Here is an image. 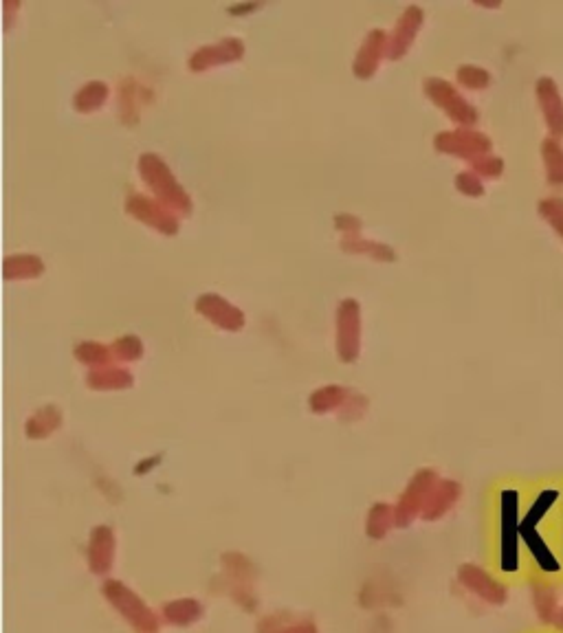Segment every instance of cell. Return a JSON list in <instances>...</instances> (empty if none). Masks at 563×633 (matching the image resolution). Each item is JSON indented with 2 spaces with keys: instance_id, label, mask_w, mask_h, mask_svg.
Listing matches in <instances>:
<instances>
[{
  "instance_id": "6da1fadb",
  "label": "cell",
  "mask_w": 563,
  "mask_h": 633,
  "mask_svg": "<svg viewBox=\"0 0 563 633\" xmlns=\"http://www.w3.org/2000/svg\"><path fill=\"white\" fill-rule=\"evenodd\" d=\"M561 499L559 484L539 486L526 497L520 532L528 583H563Z\"/></svg>"
},
{
  "instance_id": "7a4b0ae2",
  "label": "cell",
  "mask_w": 563,
  "mask_h": 633,
  "mask_svg": "<svg viewBox=\"0 0 563 633\" xmlns=\"http://www.w3.org/2000/svg\"><path fill=\"white\" fill-rule=\"evenodd\" d=\"M526 491L520 486H504L498 495V517H495L493 568L504 583L528 581L524 550H522V515Z\"/></svg>"
},
{
  "instance_id": "3957f363",
  "label": "cell",
  "mask_w": 563,
  "mask_h": 633,
  "mask_svg": "<svg viewBox=\"0 0 563 633\" xmlns=\"http://www.w3.org/2000/svg\"><path fill=\"white\" fill-rule=\"evenodd\" d=\"M137 170L141 174L143 183L150 187V192L157 196V201L163 203L165 207H170L172 211H179V214H190L192 211V198L183 190V185L176 181V176L172 174L170 165L165 163L159 154L146 152L139 157Z\"/></svg>"
},
{
  "instance_id": "277c9868",
  "label": "cell",
  "mask_w": 563,
  "mask_h": 633,
  "mask_svg": "<svg viewBox=\"0 0 563 633\" xmlns=\"http://www.w3.org/2000/svg\"><path fill=\"white\" fill-rule=\"evenodd\" d=\"M102 596L117 609L119 616L124 618L126 623L137 633H157L159 631L157 614H154L152 609L121 581H115V579L104 581Z\"/></svg>"
},
{
  "instance_id": "5b68a950",
  "label": "cell",
  "mask_w": 563,
  "mask_h": 633,
  "mask_svg": "<svg viewBox=\"0 0 563 633\" xmlns=\"http://www.w3.org/2000/svg\"><path fill=\"white\" fill-rule=\"evenodd\" d=\"M223 570L227 579V592L234 601L247 609V612H256L258 598L253 594V583H256V568L245 557V554L229 552L223 554Z\"/></svg>"
},
{
  "instance_id": "8992f818",
  "label": "cell",
  "mask_w": 563,
  "mask_h": 633,
  "mask_svg": "<svg viewBox=\"0 0 563 633\" xmlns=\"http://www.w3.org/2000/svg\"><path fill=\"white\" fill-rule=\"evenodd\" d=\"M438 473L434 469H418L407 484L403 495L396 502V528H407L416 517H421L429 495L438 484Z\"/></svg>"
},
{
  "instance_id": "52a82bcc",
  "label": "cell",
  "mask_w": 563,
  "mask_h": 633,
  "mask_svg": "<svg viewBox=\"0 0 563 633\" xmlns=\"http://www.w3.org/2000/svg\"><path fill=\"white\" fill-rule=\"evenodd\" d=\"M425 93L438 108L445 110L451 121H456L462 128H469L478 121V110L473 108L467 99L458 93V88L454 84H449L447 80L427 77Z\"/></svg>"
},
{
  "instance_id": "ba28073f",
  "label": "cell",
  "mask_w": 563,
  "mask_h": 633,
  "mask_svg": "<svg viewBox=\"0 0 563 633\" xmlns=\"http://www.w3.org/2000/svg\"><path fill=\"white\" fill-rule=\"evenodd\" d=\"M361 350V306L357 299H344L337 308V354L344 363H355Z\"/></svg>"
},
{
  "instance_id": "9c48e42d",
  "label": "cell",
  "mask_w": 563,
  "mask_h": 633,
  "mask_svg": "<svg viewBox=\"0 0 563 633\" xmlns=\"http://www.w3.org/2000/svg\"><path fill=\"white\" fill-rule=\"evenodd\" d=\"M434 148L438 152L456 154V157L460 159L473 161L482 157V154H489L493 143L487 135H484V132L471 130V128H458V130L438 132V135L434 137Z\"/></svg>"
},
{
  "instance_id": "30bf717a",
  "label": "cell",
  "mask_w": 563,
  "mask_h": 633,
  "mask_svg": "<svg viewBox=\"0 0 563 633\" xmlns=\"http://www.w3.org/2000/svg\"><path fill=\"white\" fill-rule=\"evenodd\" d=\"M126 211L141 222H146L152 229H157L165 236H174L179 233V218L172 214L170 207L159 203L157 198L143 196V194H130L126 201Z\"/></svg>"
},
{
  "instance_id": "8fae6325",
  "label": "cell",
  "mask_w": 563,
  "mask_h": 633,
  "mask_svg": "<svg viewBox=\"0 0 563 633\" xmlns=\"http://www.w3.org/2000/svg\"><path fill=\"white\" fill-rule=\"evenodd\" d=\"M458 581L467 587L471 594L480 596L489 605H504L509 598V587L498 576L478 568V565H462L458 570Z\"/></svg>"
},
{
  "instance_id": "7c38bea8",
  "label": "cell",
  "mask_w": 563,
  "mask_h": 633,
  "mask_svg": "<svg viewBox=\"0 0 563 633\" xmlns=\"http://www.w3.org/2000/svg\"><path fill=\"white\" fill-rule=\"evenodd\" d=\"M242 55H245V44H242V40L223 38L214 44H205V47L194 51L190 55V60H187V66H190L194 73H203L209 69V66L238 62Z\"/></svg>"
},
{
  "instance_id": "4fadbf2b",
  "label": "cell",
  "mask_w": 563,
  "mask_h": 633,
  "mask_svg": "<svg viewBox=\"0 0 563 633\" xmlns=\"http://www.w3.org/2000/svg\"><path fill=\"white\" fill-rule=\"evenodd\" d=\"M196 310L201 313L207 321H212L218 328L223 330H242L245 326V313L234 304H229L225 297H220L218 293H203L196 299Z\"/></svg>"
},
{
  "instance_id": "5bb4252c",
  "label": "cell",
  "mask_w": 563,
  "mask_h": 633,
  "mask_svg": "<svg viewBox=\"0 0 563 633\" xmlns=\"http://www.w3.org/2000/svg\"><path fill=\"white\" fill-rule=\"evenodd\" d=\"M423 20H425V14H423L421 7L418 5L407 7L401 14V18L396 20L392 36L388 38V51H385V58L401 60L403 55L410 51L418 29L423 27Z\"/></svg>"
},
{
  "instance_id": "9a60e30c",
  "label": "cell",
  "mask_w": 563,
  "mask_h": 633,
  "mask_svg": "<svg viewBox=\"0 0 563 633\" xmlns=\"http://www.w3.org/2000/svg\"><path fill=\"white\" fill-rule=\"evenodd\" d=\"M115 548H117V541H115L113 528L97 526L91 532V539H88L86 559H88V568H91L93 574L106 576L110 570H113Z\"/></svg>"
},
{
  "instance_id": "2e32d148",
  "label": "cell",
  "mask_w": 563,
  "mask_h": 633,
  "mask_svg": "<svg viewBox=\"0 0 563 633\" xmlns=\"http://www.w3.org/2000/svg\"><path fill=\"white\" fill-rule=\"evenodd\" d=\"M385 51H388V33L383 29H372L368 31L366 40L359 47V53L352 64V71L361 80H370V77L377 73L381 58H385Z\"/></svg>"
},
{
  "instance_id": "e0dca14e",
  "label": "cell",
  "mask_w": 563,
  "mask_h": 633,
  "mask_svg": "<svg viewBox=\"0 0 563 633\" xmlns=\"http://www.w3.org/2000/svg\"><path fill=\"white\" fill-rule=\"evenodd\" d=\"M535 93H537L539 104H542L550 135H553L555 139H563V99L559 95L555 80L542 77L535 86Z\"/></svg>"
},
{
  "instance_id": "ac0fdd59",
  "label": "cell",
  "mask_w": 563,
  "mask_h": 633,
  "mask_svg": "<svg viewBox=\"0 0 563 633\" xmlns=\"http://www.w3.org/2000/svg\"><path fill=\"white\" fill-rule=\"evenodd\" d=\"M460 495H462V486L456 480H438L432 495H429V499H427L421 517L425 521L443 519L449 510L456 506Z\"/></svg>"
},
{
  "instance_id": "d6986e66",
  "label": "cell",
  "mask_w": 563,
  "mask_h": 633,
  "mask_svg": "<svg viewBox=\"0 0 563 633\" xmlns=\"http://www.w3.org/2000/svg\"><path fill=\"white\" fill-rule=\"evenodd\" d=\"M86 385L95 392H117L128 390L135 385V376H132L126 368L119 365H102V368H93L86 374Z\"/></svg>"
},
{
  "instance_id": "ffe728a7",
  "label": "cell",
  "mask_w": 563,
  "mask_h": 633,
  "mask_svg": "<svg viewBox=\"0 0 563 633\" xmlns=\"http://www.w3.org/2000/svg\"><path fill=\"white\" fill-rule=\"evenodd\" d=\"M205 609L196 601V598H179V601H170L163 605V618L165 623L174 627H190L203 618Z\"/></svg>"
},
{
  "instance_id": "44dd1931",
  "label": "cell",
  "mask_w": 563,
  "mask_h": 633,
  "mask_svg": "<svg viewBox=\"0 0 563 633\" xmlns=\"http://www.w3.org/2000/svg\"><path fill=\"white\" fill-rule=\"evenodd\" d=\"M60 427H62V412L55 405H47L38 409L36 414L29 416L25 433L31 440H42V438H49L51 433H55Z\"/></svg>"
},
{
  "instance_id": "7402d4cb",
  "label": "cell",
  "mask_w": 563,
  "mask_h": 633,
  "mask_svg": "<svg viewBox=\"0 0 563 633\" xmlns=\"http://www.w3.org/2000/svg\"><path fill=\"white\" fill-rule=\"evenodd\" d=\"M352 392H348L346 387L341 385H326L319 387L308 398V407H311L313 414H328V412H341V407L348 403Z\"/></svg>"
},
{
  "instance_id": "603a6c76",
  "label": "cell",
  "mask_w": 563,
  "mask_h": 633,
  "mask_svg": "<svg viewBox=\"0 0 563 633\" xmlns=\"http://www.w3.org/2000/svg\"><path fill=\"white\" fill-rule=\"evenodd\" d=\"M42 273L44 262L33 253L9 255L3 262V275L7 280H33V277H40Z\"/></svg>"
},
{
  "instance_id": "cb8c5ba5",
  "label": "cell",
  "mask_w": 563,
  "mask_h": 633,
  "mask_svg": "<svg viewBox=\"0 0 563 633\" xmlns=\"http://www.w3.org/2000/svg\"><path fill=\"white\" fill-rule=\"evenodd\" d=\"M396 526V510L394 506L385 504V502H377L370 510L366 517V535L370 539H385L388 532Z\"/></svg>"
},
{
  "instance_id": "d4e9b609",
  "label": "cell",
  "mask_w": 563,
  "mask_h": 633,
  "mask_svg": "<svg viewBox=\"0 0 563 633\" xmlns=\"http://www.w3.org/2000/svg\"><path fill=\"white\" fill-rule=\"evenodd\" d=\"M341 249H344L346 253H366V255H372L374 260H381V262L396 260V253L390 244L366 240L361 236H344L341 238Z\"/></svg>"
},
{
  "instance_id": "484cf974",
  "label": "cell",
  "mask_w": 563,
  "mask_h": 633,
  "mask_svg": "<svg viewBox=\"0 0 563 633\" xmlns=\"http://www.w3.org/2000/svg\"><path fill=\"white\" fill-rule=\"evenodd\" d=\"M106 97H108V84L95 80V82L84 84L80 91L75 93L73 106L75 110H80V113H93V110L102 108Z\"/></svg>"
},
{
  "instance_id": "4316f807",
  "label": "cell",
  "mask_w": 563,
  "mask_h": 633,
  "mask_svg": "<svg viewBox=\"0 0 563 633\" xmlns=\"http://www.w3.org/2000/svg\"><path fill=\"white\" fill-rule=\"evenodd\" d=\"M75 359L88 365V368H102V365H110L115 357L110 346H104V343L82 341L75 346Z\"/></svg>"
},
{
  "instance_id": "83f0119b",
  "label": "cell",
  "mask_w": 563,
  "mask_h": 633,
  "mask_svg": "<svg viewBox=\"0 0 563 633\" xmlns=\"http://www.w3.org/2000/svg\"><path fill=\"white\" fill-rule=\"evenodd\" d=\"M542 154L550 185H563V148L559 139L548 137L542 143Z\"/></svg>"
},
{
  "instance_id": "f1b7e54d",
  "label": "cell",
  "mask_w": 563,
  "mask_h": 633,
  "mask_svg": "<svg viewBox=\"0 0 563 633\" xmlns=\"http://www.w3.org/2000/svg\"><path fill=\"white\" fill-rule=\"evenodd\" d=\"M110 350H113L115 361H124V363L139 361L143 357V343L135 335H124L115 339L113 343H110Z\"/></svg>"
},
{
  "instance_id": "f546056e",
  "label": "cell",
  "mask_w": 563,
  "mask_h": 633,
  "mask_svg": "<svg viewBox=\"0 0 563 633\" xmlns=\"http://www.w3.org/2000/svg\"><path fill=\"white\" fill-rule=\"evenodd\" d=\"M456 75H458V82L462 86L471 88V91H482V88H487L491 84L489 71L476 64H462L456 71Z\"/></svg>"
},
{
  "instance_id": "4dcf8cb0",
  "label": "cell",
  "mask_w": 563,
  "mask_h": 633,
  "mask_svg": "<svg viewBox=\"0 0 563 633\" xmlns=\"http://www.w3.org/2000/svg\"><path fill=\"white\" fill-rule=\"evenodd\" d=\"M471 172L484 176V179H498L504 172V161L500 157H493V154H482V157L469 161Z\"/></svg>"
},
{
  "instance_id": "1f68e13d",
  "label": "cell",
  "mask_w": 563,
  "mask_h": 633,
  "mask_svg": "<svg viewBox=\"0 0 563 633\" xmlns=\"http://www.w3.org/2000/svg\"><path fill=\"white\" fill-rule=\"evenodd\" d=\"M539 214H542L563 238V198H546V201L539 203Z\"/></svg>"
},
{
  "instance_id": "d6a6232c",
  "label": "cell",
  "mask_w": 563,
  "mask_h": 633,
  "mask_svg": "<svg viewBox=\"0 0 563 633\" xmlns=\"http://www.w3.org/2000/svg\"><path fill=\"white\" fill-rule=\"evenodd\" d=\"M456 187H458V192H462L465 196H471V198H478L484 194V185L480 181V176L473 174V172H460L456 176Z\"/></svg>"
},
{
  "instance_id": "836d02e7",
  "label": "cell",
  "mask_w": 563,
  "mask_h": 633,
  "mask_svg": "<svg viewBox=\"0 0 563 633\" xmlns=\"http://www.w3.org/2000/svg\"><path fill=\"white\" fill-rule=\"evenodd\" d=\"M366 407H368V398H366V396L350 394L348 403H346L344 407H341L339 416H341V420H355V418H359L363 412H366Z\"/></svg>"
},
{
  "instance_id": "e575fe53",
  "label": "cell",
  "mask_w": 563,
  "mask_h": 633,
  "mask_svg": "<svg viewBox=\"0 0 563 633\" xmlns=\"http://www.w3.org/2000/svg\"><path fill=\"white\" fill-rule=\"evenodd\" d=\"M335 227L339 231H344L346 236H359L361 231V218L359 216H352V214H339L335 218Z\"/></svg>"
},
{
  "instance_id": "d590c367",
  "label": "cell",
  "mask_w": 563,
  "mask_h": 633,
  "mask_svg": "<svg viewBox=\"0 0 563 633\" xmlns=\"http://www.w3.org/2000/svg\"><path fill=\"white\" fill-rule=\"evenodd\" d=\"M280 633H319L317 625L311 620H302V623H291L289 627H284Z\"/></svg>"
},
{
  "instance_id": "8d00e7d4",
  "label": "cell",
  "mask_w": 563,
  "mask_h": 633,
  "mask_svg": "<svg viewBox=\"0 0 563 633\" xmlns=\"http://www.w3.org/2000/svg\"><path fill=\"white\" fill-rule=\"evenodd\" d=\"M161 462V455H154V458H150V460H146V462H139L137 466H135V473L137 475H146L154 464H159Z\"/></svg>"
},
{
  "instance_id": "74e56055",
  "label": "cell",
  "mask_w": 563,
  "mask_h": 633,
  "mask_svg": "<svg viewBox=\"0 0 563 633\" xmlns=\"http://www.w3.org/2000/svg\"><path fill=\"white\" fill-rule=\"evenodd\" d=\"M258 9V3H240V5H231L229 14H247V11Z\"/></svg>"
},
{
  "instance_id": "f35d334b",
  "label": "cell",
  "mask_w": 563,
  "mask_h": 633,
  "mask_svg": "<svg viewBox=\"0 0 563 633\" xmlns=\"http://www.w3.org/2000/svg\"><path fill=\"white\" fill-rule=\"evenodd\" d=\"M550 627H555V629L563 631V605L559 607V612H557V616H555V620H553V625H550Z\"/></svg>"
},
{
  "instance_id": "ab89813d",
  "label": "cell",
  "mask_w": 563,
  "mask_h": 633,
  "mask_svg": "<svg viewBox=\"0 0 563 633\" xmlns=\"http://www.w3.org/2000/svg\"><path fill=\"white\" fill-rule=\"evenodd\" d=\"M526 633H563V631H559V629H555V627H539V629H533V631H526Z\"/></svg>"
},
{
  "instance_id": "60d3db41",
  "label": "cell",
  "mask_w": 563,
  "mask_h": 633,
  "mask_svg": "<svg viewBox=\"0 0 563 633\" xmlns=\"http://www.w3.org/2000/svg\"><path fill=\"white\" fill-rule=\"evenodd\" d=\"M561 557H563V499H561Z\"/></svg>"
}]
</instances>
